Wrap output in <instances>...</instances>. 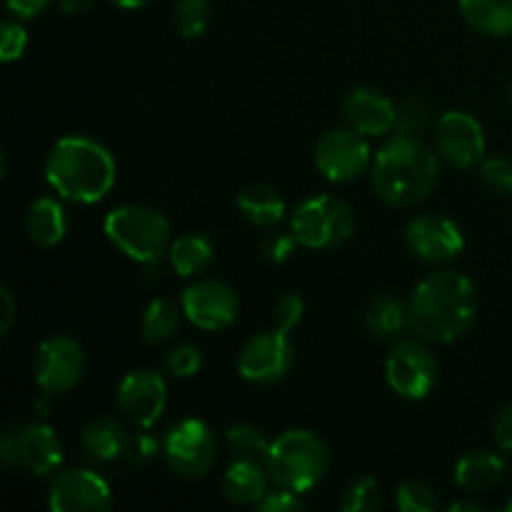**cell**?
Listing matches in <instances>:
<instances>
[{
  "label": "cell",
  "mask_w": 512,
  "mask_h": 512,
  "mask_svg": "<svg viewBox=\"0 0 512 512\" xmlns=\"http://www.w3.org/2000/svg\"><path fill=\"white\" fill-rule=\"evenodd\" d=\"M158 453H163V443H158L153 435L140 433L138 438H130L128 455H125V458L133 460L135 465H145V463H150V460H153Z\"/></svg>",
  "instance_id": "obj_39"
},
{
  "label": "cell",
  "mask_w": 512,
  "mask_h": 512,
  "mask_svg": "<svg viewBox=\"0 0 512 512\" xmlns=\"http://www.w3.org/2000/svg\"><path fill=\"white\" fill-rule=\"evenodd\" d=\"M373 158L368 138L348 125L328 130L315 145V168L330 183H353L368 173Z\"/></svg>",
  "instance_id": "obj_11"
},
{
  "label": "cell",
  "mask_w": 512,
  "mask_h": 512,
  "mask_svg": "<svg viewBox=\"0 0 512 512\" xmlns=\"http://www.w3.org/2000/svg\"><path fill=\"white\" fill-rule=\"evenodd\" d=\"M0 460L13 473L43 478L63 463V443L48 423L18 425L5 430L0 438Z\"/></svg>",
  "instance_id": "obj_7"
},
{
  "label": "cell",
  "mask_w": 512,
  "mask_h": 512,
  "mask_svg": "<svg viewBox=\"0 0 512 512\" xmlns=\"http://www.w3.org/2000/svg\"><path fill=\"white\" fill-rule=\"evenodd\" d=\"M448 512H483V505H480V503H465V500H458V503L448 505Z\"/></svg>",
  "instance_id": "obj_45"
},
{
  "label": "cell",
  "mask_w": 512,
  "mask_h": 512,
  "mask_svg": "<svg viewBox=\"0 0 512 512\" xmlns=\"http://www.w3.org/2000/svg\"><path fill=\"white\" fill-rule=\"evenodd\" d=\"M460 15L473 30L493 38L512 33V0H458Z\"/></svg>",
  "instance_id": "obj_24"
},
{
  "label": "cell",
  "mask_w": 512,
  "mask_h": 512,
  "mask_svg": "<svg viewBox=\"0 0 512 512\" xmlns=\"http://www.w3.org/2000/svg\"><path fill=\"white\" fill-rule=\"evenodd\" d=\"M215 258V248L203 233H190L173 240L168 248V263L178 278H195L203 273Z\"/></svg>",
  "instance_id": "obj_25"
},
{
  "label": "cell",
  "mask_w": 512,
  "mask_h": 512,
  "mask_svg": "<svg viewBox=\"0 0 512 512\" xmlns=\"http://www.w3.org/2000/svg\"><path fill=\"white\" fill-rule=\"evenodd\" d=\"M270 473L260 460H233L223 475V495L233 505H258L268 493Z\"/></svg>",
  "instance_id": "obj_21"
},
{
  "label": "cell",
  "mask_w": 512,
  "mask_h": 512,
  "mask_svg": "<svg viewBox=\"0 0 512 512\" xmlns=\"http://www.w3.org/2000/svg\"><path fill=\"white\" fill-rule=\"evenodd\" d=\"M183 318V305L160 295V298L150 300L148 308H145L143 320H140V333H143L145 343L150 345L168 343V340H173L175 333L180 330Z\"/></svg>",
  "instance_id": "obj_26"
},
{
  "label": "cell",
  "mask_w": 512,
  "mask_h": 512,
  "mask_svg": "<svg viewBox=\"0 0 512 512\" xmlns=\"http://www.w3.org/2000/svg\"><path fill=\"white\" fill-rule=\"evenodd\" d=\"M440 180L438 150L425 145L420 135L398 133L375 153L370 185L385 205L413 208L430 198Z\"/></svg>",
  "instance_id": "obj_2"
},
{
  "label": "cell",
  "mask_w": 512,
  "mask_h": 512,
  "mask_svg": "<svg viewBox=\"0 0 512 512\" xmlns=\"http://www.w3.org/2000/svg\"><path fill=\"white\" fill-rule=\"evenodd\" d=\"M108 3H113L115 8L120 10H138V8H145L150 0H108Z\"/></svg>",
  "instance_id": "obj_44"
},
{
  "label": "cell",
  "mask_w": 512,
  "mask_h": 512,
  "mask_svg": "<svg viewBox=\"0 0 512 512\" xmlns=\"http://www.w3.org/2000/svg\"><path fill=\"white\" fill-rule=\"evenodd\" d=\"M215 455H218V440L210 425L198 418L180 420L163 438L165 463L180 478H203L213 468Z\"/></svg>",
  "instance_id": "obj_9"
},
{
  "label": "cell",
  "mask_w": 512,
  "mask_h": 512,
  "mask_svg": "<svg viewBox=\"0 0 512 512\" xmlns=\"http://www.w3.org/2000/svg\"><path fill=\"white\" fill-rule=\"evenodd\" d=\"M118 408L135 428L150 430L168 408V383L158 370H130L118 385Z\"/></svg>",
  "instance_id": "obj_16"
},
{
  "label": "cell",
  "mask_w": 512,
  "mask_h": 512,
  "mask_svg": "<svg viewBox=\"0 0 512 512\" xmlns=\"http://www.w3.org/2000/svg\"><path fill=\"white\" fill-rule=\"evenodd\" d=\"M395 505L403 512H433L438 508V495L423 480H405L395 493Z\"/></svg>",
  "instance_id": "obj_31"
},
{
  "label": "cell",
  "mask_w": 512,
  "mask_h": 512,
  "mask_svg": "<svg viewBox=\"0 0 512 512\" xmlns=\"http://www.w3.org/2000/svg\"><path fill=\"white\" fill-rule=\"evenodd\" d=\"M270 443L273 440L265 438L263 430L250 423H238L225 433V445H228L233 460H260V463H265Z\"/></svg>",
  "instance_id": "obj_28"
},
{
  "label": "cell",
  "mask_w": 512,
  "mask_h": 512,
  "mask_svg": "<svg viewBox=\"0 0 512 512\" xmlns=\"http://www.w3.org/2000/svg\"><path fill=\"white\" fill-rule=\"evenodd\" d=\"M0 303H3V313H0V333H8L15 323V313H18V305H15L13 293L8 288L0 290Z\"/></svg>",
  "instance_id": "obj_42"
},
{
  "label": "cell",
  "mask_w": 512,
  "mask_h": 512,
  "mask_svg": "<svg viewBox=\"0 0 512 512\" xmlns=\"http://www.w3.org/2000/svg\"><path fill=\"white\" fill-rule=\"evenodd\" d=\"M83 375L85 350L73 335H50L35 350L33 380L45 400L70 393Z\"/></svg>",
  "instance_id": "obj_8"
},
{
  "label": "cell",
  "mask_w": 512,
  "mask_h": 512,
  "mask_svg": "<svg viewBox=\"0 0 512 512\" xmlns=\"http://www.w3.org/2000/svg\"><path fill=\"white\" fill-rule=\"evenodd\" d=\"M25 233L38 248H55L68 235V213L63 203L48 195H40L25 213Z\"/></svg>",
  "instance_id": "obj_20"
},
{
  "label": "cell",
  "mask_w": 512,
  "mask_h": 512,
  "mask_svg": "<svg viewBox=\"0 0 512 512\" xmlns=\"http://www.w3.org/2000/svg\"><path fill=\"white\" fill-rule=\"evenodd\" d=\"M53 3V0H5V8L15 15L18 20H33L40 13H45V8Z\"/></svg>",
  "instance_id": "obj_41"
},
{
  "label": "cell",
  "mask_w": 512,
  "mask_h": 512,
  "mask_svg": "<svg viewBox=\"0 0 512 512\" xmlns=\"http://www.w3.org/2000/svg\"><path fill=\"white\" fill-rule=\"evenodd\" d=\"M95 5V0H58V8L65 15H83Z\"/></svg>",
  "instance_id": "obj_43"
},
{
  "label": "cell",
  "mask_w": 512,
  "mask_h": 512,
  "mask_svg": "<svg viewBox=\"0 0 512 512\" xmlns=\"http://www.w3.org/2000/svg\"><path fill=\"white\" fill-rule=\"evenodd\" d=\"M428 118H430V110L423 100H418V98L408 100V103L400 105L398 133L420 135L425 128H428Z\"/></svg>",
  "instance_id": "obj_36"
},
{
  "label": "cell",
  "mask_w": 512,
  "mask_h": 512,
  "mask_svg": "<svg viewBox=\"0 0 512 512\" xmlns=\"http://www.w3.org/2000/svg\"><path fill=\"white\" fill-rule=\"evenodd\" d=\"M240 215L255 228H275L285 218V200L275 188L265 183H253L238 193Z\"/></svg>",
  "instance_id": "obj_23"
},
{
  "label": "cell",
  "mask_w": 512,
  "mask_h": 512,
  "mask_svg": "<svg viewBox=\"0 0 512 512\" xmlns=\"http://www.w3.org/2000/svg\"><path fill=\"white\" fill-rule=\"evenodd\" d=\"M305 315V300L298 293H285L278 298L273 308V328L283 330V333H293Z\"/></svg>",
  "instance_id": "obj_35"
},
{
  "label": "cell",
  "mask_w": 512,
  "mask_h": 512,
  "mask_svg": "<svg viewBox=\"0 0 512 512\" xmlns=\"http://www.w3.org/2000/svg\"><path fill=\"white\" fill-rule=\"evenodd\" d=\"M25 48H28V30H25L23 20H5L0 25V60L15 63L23 58Z\"/></svg>",
  "instance_id": "obj_33"
},
{
  "label": "cell",
  "mask_w": 512,
  "mask_h": 512,
  "mask_svg": "<svg viewBox=\"0 0 512 512\" xmlns=\"http://www.w3.org/2000/svg\"><path fill=\"white\" fill-rule=\"evenodd\" d=\"M258 512H298L305 510V500L300 498V493L288 488H278V490H268L265 498L255 505Z\"/></svg>",
  "instance_id": "obj_37"
},
{
  "label": "cell",
  "mask_w": 512,
  "mask_h": 512,
  "mask_svg": "<svg viewBox=\"0 0 512 512\" xmlns=\"http://www.w3.org/2000/svg\"><path fill=\"white\" fill-rule=\"evenodd\" d=\"M385 380L403 400H425L438 385L435 355L418 340H398L385 358Z\"/></svg>",
  "instance_id": "obj_10"
},
{
  "label": "cell",
  "mask_w": 512,
  "mask_h": 512,
  "mask_svg": "<svg viewBox=\"0 0 512 512\" xmlns=\"http://www.w3.org/2000/svg\"><path fill=\"white\" fill-rule=\"evenodd\" d=\"M80 443L83 450L98 463H113V460L125 458L128 455L130 438L125 433L123 425L115 418H93L80 433Z\"/></svg>",
  "instance_id": "obj_22"
},
{
  "label": "cell",
  "mask_w": 512,
  "mask_h": 512,
  "mask_svg": "<svg viewBox=\"0 0 512 512\" xmlns=\"http://www.w3.org/2000/svg\"><path fill=\"white\" fill-rule=\"evenodd\" d=\"M453 478L465 493H490L505 480V460L490 450H473L455 463Z\"/></svg>",
  "instance_id": "obj_19"
},
{
  "label": "cell",
  "mask_w": 512,
  "mask_h": 512,
  "mask_svg": "<svg viewBox=\"0 0 512 512\" xmlns=\"http://www.w3.org/2000/svg\"><path fill=\"white\" fill-rule=\"evenodd\" d=\"M365 328L378 340L398 338L403 328H408V303L393 298V295L373 300L370 308L365 310Z\"/></svg>",
  "instance_id": "obj_27"
},
{
  "label": "cell",
  "mask_w": 512,
  "mask_h": 512,
  "mask_svg": "<svg viewBox=\"0 0 512 512\" xmlns=\"http://www.w3.org/2000/svg\"><path fill=\"white\" fill-rule=\"evenodd\" d=\"M433 140L440 160L460 170L480 165L488 148L483 123L465 110H448L440 115Z\"/></svg>",
  "instance_id": "obj_14"
},
{
  "label": "cell",
  "mask_w": 512,
  "mask_h": 512,
  "mask_svg": "<svg viewBox=\"0 0 512 512\" xmlns=\"http://www.w3.org/2000/svg\"><path fill=\"white\" fill-rule=\"evenodd\" d=\"M180 305H183L188 323L205 330V333H218V330L230 328L240 313L238 293L225 280L218 278H205L188 285L183 290Z\"/></svg>",
  "instance_id": "obj_13"
},
{
  "label": "cell",
  "mask_w": 512,
  "mask_h": 512,
  "mask_svg": "<svg viewBox=\"0 0 512 512\" xmlns=\"http://www.w3.org/2000/svg\"><path fill=\"white\" fill-rule=\"evenodd\" d=\"M345 123L365 138H380L398 128L400 108L375 88H355L343 105Z\"/></svg>",
  "instance_id": "obj_18"
},
{
  "label": "cell",
  "mask_w": 512,
  "mask_h": 512,
  "mask_svg": "<svg viewBox=\"0 0 512 512\" xmlns=\"http://www.w3.org/2000/svg\"><path fill=\"white\" fill-rule=\"evenodd\" d=\"M505 510H508V512H512V498L508 500V505H505Z\"/></svg>",
  "instance_id": "obj_46"
},
{
  "label": "cell",
  "mask_w": 512,
  "mask_h": 512,
  "mask_svg": "<svg viewBox=\"0 0 512 512\" xmlns=\"http://www.w3.org/2000/svg\"><path fill=\"white\" fill-rule=\"evenodd\" d=\"M478 318V290L468 275L440 270L415 285L408 300V328L425 343H453Z\"/></svg>",
  "instance_id": "obj_1"
},
{
  "label": "cell",
  "mask_w": 512,
  "mask_h": 512,
  "mask_svg": "<svg viewBox=\"0 0 512 512\" xmlns=\"http://www.w3.org/2000/svg\"><path fill=\"white\" fill-rule=\"evenodd\" d=\"M118 178L113 153L88 135H65L45 158V183L60 200L95 205L108 198Z\"/></svg>",
  "instance_id": "obj_3"
},
{
  "label": "cell",
  "mask_w": 512,
  "mask_h": 512,
  "mask_svg": "<svg viewBox=\"0 0 512 512\" xmlns=\"http://www.w3.org/2000/svg\"><path fill=\"white\" fill-rule=\"evenodd\" d=\"M48 505L53 512H105L113 505V490L95 470H60L50 480Z\"/></svg>",
  "instance_id": "obj_17"
},
{
  "label": "cell",
  "mask_w": 512,
  "mask_h": 512,
  "mask_svg": "<svg viewBox=\"0 0 512 512\" xmlns=\"http://www.w3.org/2000/svg\"><path fill=\"white\" fill-rule=\"evenodd\" d=\"M510 100H512V88H510Z\"/></svg>",
  "instance_id": "obj_47"
},
{
  "label": "cell",
  "mask_w": 512,
  "mask_h": 512,
  "mask_svg": "<svg viewBox=\"0 0 512 512\" xmlns=\"http://www.w3.org/2000/svg\"><path fill=\"white\" fill-rule=\"evenodd\" d=\"M295 245H298V240H295L293 233H278V230H273L260 243V253H263V258L268 263H285L293 255Z\"/></svg>",
  "instance_id": "obj_38"
},
{
  "label": "cell",
  "mask_w": 512,
  "mask_h": 512,
  "mask_svg": "<svg viewBox=\"0 0 512 512\" xmlns=\"http://www.w3.org/2000/svg\"><path fill=\"white\" fill-rule=\"evenodd\" d=\"M210 18H213L210 0H175L173 25L183 38L195 40L200 35H205Z\"/></svg>",
  "instance_id": "obj_29"
},
{
  "label": "cell",
  "mask_w": 512,
  "mask_h": 512,
  "mask_svg": "<svg viewBox=\"0 0 512 512\" xmlns=\"http://www.w3.org/2000/svg\"><path fill=\"white\" fill-rule=\"evenodd\" d=\"M480 180L485 188L498 195H512V160L510 158H483L480 160Z\"/></svg>",
  "instance_id": "obj_32"
},
{
  "label": "cell",
  "mask_w": 512,
  "mask_h": 512,
  "mask_svg": "<svg viewBox=\"0 0 512 512\" xmlns=\"http://www.w3.org/2000/svg\"><path fill=\"white\" fill-rule=\"evenodd\" d=\"M405 245L415 260L428 265H445L460 258L465 250V235L455 220L440 213L418 215L405 228Z\"/></svg>",
  "instance_id": "obj_15"
},
{
  "label": "cell",
  "mask_w": 512,
  "mask_h": 512,
  "mask_svg": "<svg viewBox=\"0 0 512 512\" xmlns=\"http://www.w3.org/2000/svg\"><path fill=\"white\" fill-rule=\"evenodd\" d=\"M495 433V443L505 450V453H512V403L505 405L503 410L498 413L493 425Z\"/></svg>",
  "instance_id": "obj_40"
},
{
  "label": "cell",
  "mask_w": 512,
  "mask_h": 512,
  "mask_svg": "<svg viewBox=\"0 0 512 512\" xmlns=\"http://www.w3.org/2000/svg\"><path fill=\"white\" fill-rule=\"evenodd\" d=\"M330 465L328 445L313 430L293 428L270 443L265 468L278 488L308 493L325 478Z\"/></svg>",
  "instance_id": "obj_4"
},
{
  "label": "cell",
  "mask_w": 512,
  "mask_h": 512,
  "mask_svg": "<svg viewBox=\"0 0 512 512\" xmlns=\"http://www.w3.org/2000/svg\"><path fill=\"white\" fill-rule=\"evenodd\" d=\"M295 363V345L290 333L273 328L253 335L238 355L240 378L253 385H273L290 373Z\"/></svg>",
  "instance_id": "obj_12"
},
{
  "label": "cell",
  "mask_w": 512,
  "mask_h": 512,
  "mask_svg": "<svg viewBox=\"0 0 512 512\" xmlns=\"http://www.w3.org/2000/svg\"><path fill=\"white\" fill-rule=\"evenodd\" d=\"M165 368H168L170 375H175L180 380L195 378L200 373V368H203V353L195 345H178L165 358Z\"/></svg>",
  "instance_id": "obj_34"
},
{
  "label": "cell",
  "mask_w": 512,
  "mask_h": 512,
  "mask_svg": "<svg viewBox=\"0 0 512 512\" xmlns=\"http://www.w3.org/2000/svg\"><path fill=\"white\" fill-rule=\"evenodd\" d=\"M290 233L300 248L333 250L348 243L355 233V213L335 195H315L293 210Z\"/></svg>",
  "instance_id": "obj_6"
},
{
  "label": "cell",
  "mask_w": 512,
  "mask_h": 512,
  "mask_svg": "<svg viewBox=\"0 0 512 512\" xmlns=\"http://www.w3.org/2000/svg\"><path fill=\"white\" fill-rule=\"evenodd\" d=\"M383 508V488L375 478H360L345 490L340 510L343 512H373Z\"/></svg>",
  "instance_id": "obj_30"
},
{
  "label": "cell",
  "mask_w": 512,
  "mask_h": 512,
  "mask_svg": "<svg viewBox=\"0 0 512 512\" xmlns=\"http://www.w3.org/2000/svg\"><path fill=\"white\" fill-rule=\"evenodd\" d=\"M103 233L115 250L140 265L158 263L170 248L168 218L150 205H118L105 215Z\"/></svg>",
  "instance_id": "obj_5"
}]
</instances>
